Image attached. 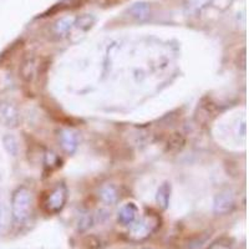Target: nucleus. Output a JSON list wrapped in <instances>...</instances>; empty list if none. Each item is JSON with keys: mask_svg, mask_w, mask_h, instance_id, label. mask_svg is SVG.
Masks as SVG:
<instances>
[{"mask_svg": "<svg viewBox=\"0 0 249 249\" xmlns=\"http://www.w3.org/2000/svg\"><path fill=\"white\" fill-rule=\"evenodd\" d=\"M10 214L15 226H24L29 222L33 214V193L28 187L20 186L13 192Z\"/></svg>", "mask_w": 249, "mask_h": 249, "instance_id": "f257e3e1", "label": "nucleus"}, {"mask_svg": "<svg viewBox=\"0 0 249 249\" xmlns=\"http://www.w3.org/2000/svg\"><path fill=\"white\" fill-rule=\"evenodd\" d=\"M161 226V218L157 214H144L130 226L128 238L132 242H142L153 234Z\"/></svg>", "mask_w": 249, "mask_h": 249, "instance_id": "f03ea898", "label": "nucleus"}, {"mask_svg": "<svg viewBox=\"0 0 249 249\" xmlns=\"http://www.w3.org/2000/svg\"><path fill=\"white\" fill-rule=\"evenodd\" d=\"M68 202V187L64 183H57L44 199V211L48 214H57L61 212Z\"/></svg>", "mask_w": 249, "mask_h": 249, "instance_id": "7ed1b4c3", "label": "nucleus"}, {"mask_svg": "<svg viewBox=\"0 0 249 249\" xmlns=\"http://www.w3.org/2000/svg\"><path fill=\"white\" fill-rule=\"evenodd\" d=\"M0 122L5 127L14 128L20 124V112L17 106L8 100L0 101Z\"/></svg>", "mask_w": 249, "mask_h": 249, "instance_id": "20e7f679", "label": "nucleus"}, {"mask_svg": "<svg viewBox=\"0 0 249 249\" xmlns=\"http://www.w3.org/2000/svg\"><path fill=\"white\" fill-rule=\"evenodd\" d=\"M234 195L230 191H223L215 196L214 202H213V212L215 215H227L234 210Z\"/></svg>", "mask_w": 249, "mask_h": 249, "instance_id": "39448f33", "label": "nucleus"}, {"mask_svg": "<svg viewBox=\"0 0 249 249\" xmlns=\"http://www.w3.org/2000/svg\"><path fill=\"white\" fill-rule=\"evenodd\" d=\"M59 142L68 155H74L79 147V135L71 128H62L59 131Z\"/></svg>", "mask_w": 249, "mask_h": 249, "instance_id": "423d86ee", "label": "nucleus"}, {"mask_svg": "<svg viewBox=\"0 0 249 249\" xmlns=\"http://www.w3.org/2000/svg\"><path fill=\"white\" fill-rule=\"evenodd\" d=\"M137 217H139V208L133 202L124 203L117 212V221L124 227L132 226L137 221Z\"/></svg>", "mask_w": 249, "mask_h": 249, "instance_id": "0eeeda50", "label": "nucleus"}, {"mask_svg": "<svg viewBox=\"0 0 249 249\" xmlns=\"http://www.w3.org/2000/svg\"><path fill=\"white\" fill-rule=\"evenodd\" d=\"M37 69H39V61L35 56H26L20 66V76L23 77L24 81L31 82L36 77Z\"/></svg>", "mask_w": 249, "mask_h": 249, "instance_id": "6e6552de", "label": "nucleus"}, {"mask_svg": "<svg viewBox=\"0 0 249 249\" xmlns=\"http://www.w3.org/2000/svg\"><path fill=\"white\" fill-rule=\"evenodd\" d=\"M75 18L72 17H64L61 19H59L56 23L53 26V33L56 37L61 39V37H65L70 34V31L74 28Z\"/></svg>", "mask_w": 249, "mask_h": 249, "instance_id": "1a4fd4ad", "label": "nucleus"}, {"mask_svg": "<svg viewBox=\"0 0 249 249\" xmlns=\"http://www.w3.org/2000/svg\"><path fill=\"white\" fill-rule=\"evenodd\" d=\"M171 192H172V186H171L170 182H163L159 187L157 193H156V203L161 210H167L168 206H170Z\"/></svg>", "mask_w": 249, "mask_h": 249, "instance_id": "9d476101", "label": "nucleus"}, {"mask_svg": "<svg viewBox=\"0 0 249 249\" xmlns=\"http://www.w3.org/2000/svg\"><path fill=\"white\" fill-rule=\"evenodd\" d=\"M100 198L107 206H112V204L116 203L119 201V192H117V188L113 184L106 183L100 188L99 192Z\"/></svg>", "mask_w": 249, "mask_h": 249, "instance_id": "9b49d317", "label": "nucleus"}, {"mask_svg": "<svg viewBox=\"0 0 249 249\" xmlns=\"http://www.w3.org/2000/svg\"><path fill=\"white\" fill-rule=\"evenodd\" d=\"M151 9L147 3H136L130 9L131 17L135 18L137 21H144L150 17Z\"/></svg>", "mask_w": 249, "mask_h": 249, "instance_id": "f8f14e48", "label": "nucleus"}, {"mask_svg": "<svg viewBox=\"0 0 249 249\" xmlns=\"http://www.w3.org/2000/svg\"><path fill=\"white\" fill-rule=\"evenodd\" d=\"M10 219H12L10 210L8 208L5 202L0 199V233H3L8 228Z\"/></svg>", "mask_w": 249, "mask_h": 249, "instance_id": "ddd939ff", "label": "nucleus"}, {"mask_svg": "<svg viewBox=\"0 0 249 249\" xmlns=\"http://www.w3.org/2000/svg\"><path fill=\"white\" fill-rule=\"evenodd\" d=\"M93 23H95V19H93V17H91V15H89V14H85V15H82V17L77 18V19H75L74 28L72 29H76V30H82L84 33H85V31H88L89 29L93 25Z\"/></svg>", "mask_w": 249, "mask_h": 249, "instance_id": "4468645a", "label": "nucleus"}, {"mask_svg": "<svg viewBox=\"0 0 249 249\" xmlns=\"http://www.w3.org/2000/svg\"><path fill=\"white\" fill-rule=\"evenodd\" d=\"M4 146H5L6 151L12 156H17L18 151H19V146H18V141L14 136L12 135H6L4 137Z\"/></svg>", "mask_w": 249, "mask_h": 249, "instance_id": "2eb2a0df", "label": "nucleus"}, {"mask_svg": "<svg viewBox=\"0 0 249 249\" xmlns=\"http://www.w3.org/2000/svg\"><path fill=\"white\" fill-rule=\"evenodd\" d=\"M59 162L60 160L56 153L53 152V151H46L45 160H44V163H45L46 167H50V170L59 167Z\"/></svg>", "mask_w": 249, "mask_h": 249, "instance_id": "dca6fc26", "label": "nucleus"}, {"mask_svg": "<svg viewBox=\"0 0 249 249\" xmlns=\"http://www.w3.org/2000/svg\"><path fill=\"white\" fill-rule=\"evenodd\" d=\"M183 144H184L183 137H182L181 135H178V133H176L175 136L171 137L170 141H168V148H170V150H173V148H175L176 151H178L183 147Z\"/></svg>", "mask_w": 249, "mask_h": 249, "instance_id": "f3484780", "label": "nucleus"}, {"mask_svg": "<svg viewBox=\"0 0 249 249\" xmlns=\"http://www.w3.org/2000/svg\"><path fill=\"white\" fill-rule=\"evenodd\" d=\"M92 226V217L89 214H84L79 219V224H77V228H79L80 232H84V231L89 230L90 227Z\"/></svg>", "mask_w": 249, "mask_h": 249, "instance_id": "a211bd4d", "label": "nucleus"}, {"mask_svg": "<svg viewBox=\"0 0 249 249\" xmlns=\"http://www.w3.org/2000/svg\"><path fill=\"white\" fill-rule=\"evenodd\" d=\"M143 249H151V248H143Z\"/></svg>", "mask_w": 249, "mask_h": 249, "instance_id": "6ab92c4d", "label": "nucleus"}]
</instances>
